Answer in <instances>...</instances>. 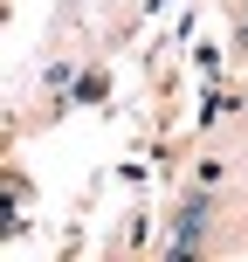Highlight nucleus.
Returning a JSON list of instances; mask_svg holds the SVG:
<instances>
[]
</instances>
